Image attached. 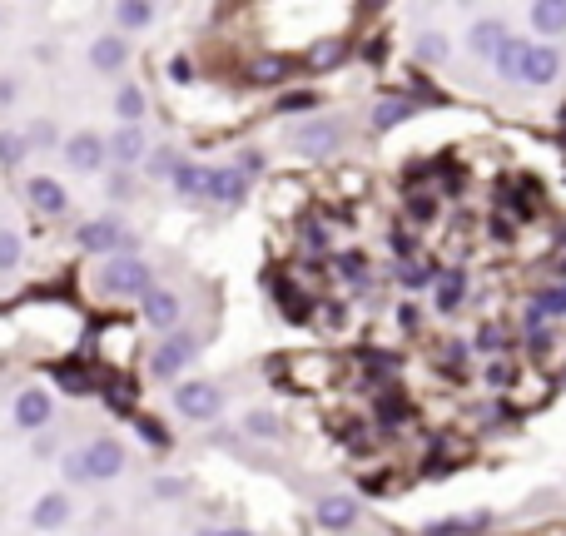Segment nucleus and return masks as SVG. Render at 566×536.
<instances>
[{
  "label": "nucleus",
  "instance_id": "obj_1",
  "mask_svg": "<svg viewBox=\"0 0 566 536\" xmlns=\"http://www.w3.org/2000/svg\"><path fill=\"white\" fill-rule=\"evenodd\" d=\"M100 288L105 293H115V298H144L149 288H154V273H149V264L144 259H135V254H120V259H110V264L100 268Z\"/></svg>",
  "mask_w": 566,
  "mask_h": 536
},
{
  "label": "nucleus",
  "instance_id": "obj_8",
  "mask_svg": "<svg viewBox=\"0 0 566 536\" xmlns=\"http://www.w3.org/2000/svg\"><path fill=\"white\" fill-rule=\"evenodd\" d=\"M30 522H35L40 532H60V527L70 522V497H65V492H45V497L30 507Z\"/></svg>",
  "mask_w": 566,
  "mask_h": 536
},
{
  "label": "nucleus",
  "instance_id": "obj_31",
  "mask_svg": "<svg viewBox=\"0 0 566 536\" xmlns=\"http://www.w3.org/2000/svg\"><path fill=\"white\" fill-rule=\"evenodd\" d=\"M55 378H60L65 393H90V378H85L80 368H55Z\"/></svg>",
  "mask_w": 566,
  "mask_h": 536
},
{
  "label": "nucleus",
  "instance_id": "obj_39",
  "mask_svg": "<svg viewBox=\"0 0 566 536\" xmlns=\"http://www.w3.org/2000/svg\"><path fill=\"white\" fill-rule=\"evenodd\" d=\"M477 348H482V353H497V348H502V328H492V323H487V328H482V338H477Z\"/></svg>",
  "mask_w": 566,
  "mask_h": 536
},
{
  "label": "nucleus",
  "instance_id": "obj_26",
  "mask_svg": "<svg viewBox=\"0 0 566 536\" xmlns=\"http://www.w3.org/2000/svg\"><path fill=\"white\" fill-rule=\"evenodd\" d=\"M169 174H174V189H179V194H199V189H204V169H199V164H174Z\"/></svg>",
  "mask_w": 566,
  "mask_h": 536
},
{
  "label": "nucleus",
  "instance_id": "obj_42",
  "mask_svg": "<svg viewBox=\"0 0 566 536\" xmlns=\"http://www.w3.org/2000/svg\"><path fill=\"white\" fill-rule=\"evenodd\" d=\"M65 477H70V482H90V477H85V462H80V452H70V457H65Z\"/></svg>",
  "mask_w": 566,
  "mask_h": 536
},
{
  "label": "nucleus",
  "instance_id": "obj_28",
  "mask_svg": "<svg viewBox=\"0 0 566 536\" xmlns=\"http://www.w3.org/2000/svg\"><path fill=\"white\" fill-rule=\"evenodd\" d=\"M25 134H10V130H0V164H20L25 159Z\"/></svg>",
  "mask_w": 566,
  "mask_h": 536
},
{
  "label": "nucleus",
  "instance_id": "obj_7",
  "mask_svg": "<svg viewBox=\"0 0 566 536\" xmlns=\"http://www.w3.org/2000/svg\"><path fill=\"white\" fill-rule=\"evenodd\" d=\"M50 393H40V388H25L20 398H15V422L25 427V432H40L45 422H50Z\"/></svg>",
  "mask_w": 566,
  "mask_h": 536
},
{
  "label": "nucleus",
  "instance_id": "obj_10",
  "mask_svg": "<svg viewBox=\"0 0 566 536\" xmlns=\"http://www.w3.org/2000/svg\"><path fill=\"white\" fill-rule=\"evenodd\" d=\"M557 75H562V55H557V50H527L522 85H552Z\"/></svg>",
  "mask_w": 566,
  "mask_h": 536
},
{
  "label": "nucleus",
  "instance_id": "obj_15",
  "mask_svg": "<svg viewBox=\"0 0 566 536\" xmlns=\"http://www.w3.org/2000/svg\"><path fill=\"white\" fill-rule=\"evenodd\" d=\"M105 154H110V159H120V164H140V159H144V134H140V125H125V130L105 144Z\"/></svg>",
  "mask_w": 566,
  "mask_h": 536
},
{
  "label": "nucleus",
  "instance_id": "obj_12",
  "mask_svg": "<svg viewBox=\"0 0 566 536\" xmlns=\"http://www.w3.org/2000/svg\"><path fill=\"white\" fill-rule=\"evenodd\" d=\"M204 189H209V199H219V204H239L249 184H244L239 169H219V174H204Z\"/></svg>",
  "mask_w": 566,
  "mask_h": 536
},
{
  "label": "nucleus",
  "instance_id": "obj_20",
  "mask_svg": "<svg viewBox=\"0 0 566 536\" xmlns=\"http://www.w3.org/2000/svg\"><path fill=\"white\" fill-rule=\"evenodd\" d=\"M467 40H472V50H477V55H497V50H502V40H507V30H502L497 20H477Z\"/></svg>",
  "mask_w": 566,
  "mask_h": 536
},
{
  "label": "nucleus",
  "instance_id": "obj_32",
  "mask_svg": "<svg viewBox=\"0 0 566 536\" xmlns=\"http://www.w3.org/2000/svg\"><path fill=\"white\" fill-rule=\"evenodd\" d=\"M442 55H447V40L442 35H432V30L418 35V60H442Z\"/></svg>",
  "mask_w": 566,
  "mask_h": 536
},
{
  "label": "nucleus",
  "instance_id": "obj_23",
  "mask_svg": "<svg viewBox=\"0 0 566 536\" xmlns=\"http://www.w3.org/2000/svg\"><path fill=\"white\" fill-rule=\"evenodd\" d=\"M288 70H293V60H288V55H264L249 75H254L259 85H279V80H288Z\"/></svg>",
  "mask_w": 566,
  "mask_h": 536
},
{
  "label": "nucleus",
  "instance_id": "obj_43",
  "mask_svg": "<svg viewBox=\"0 0 566 536\" xmlns=\"http://www.w3.org/2000/svg\"><path fill=\"white\" fill-rule=\"evenodd\" d=\"M363 264H368L363 254H343V259H338V268H343L348 278H363Z\"/></svg>",
  "mask_w": 566,
  "mask_h": 536
},
{
  "label": "nucleus",
  "instance_id": "obj_22",
  "mask_svg": "<svg viewBox=\"0 0 566 536\" xmlns=\"http://www.w3.org/2000/svg\"><path fill=\"white\" fill-rule=\"evenodd\" d=\"M303 65H308V70H338V65H343V40H318Z\"/></svg>",
  "mask_w": 566,
  "mask_h": 536
},
{
  "label": "nucleus",
  "instance_id": "obj_13",
  "mask_svg": "<svg viewBox=\"0 0 566 536\" xmlns=\"http://www.w3.org/2000/svg\"><path fill=\"white\" fill-rule=\"evenodd\" d=\"M338 144V125H328V120H313V125H303L298 139H293V149H303V154H328Z\"/></svg>",
  "mask_w": 566,
  "mask_h": 536
},
{
  "label": "nucleus",
  "instance_id": "obj_25",
  "mask_svg": "<svg viewBox=\"0 0 566 536\" xmlns=\"http://www.w3.org/2000/svg\"><path fill=\"white\" fill-rule=\"evenodd\" d=\"M115 15H120V25H125V30H144V25L154 20V5H144V0H125Z\"/></svg>",
  "mask_w": 566,
  "mask_h": 536
},
{
  "label": "nucleus",
  "instance_id": "obj_40",
  "mask_svg": "<svg viewBox=\"0 0 566 536\" xmlns=\"http://www.w3.org/2000/svg\"><path fill=\"white\" fill-rule=\"evenodd\" d=\"M363 363H368V368H378V373H393V368H398V358H393V353H363Z\"/></svg>",
  "mask_w": 566,
  "mask_h": 536
},
{
  "label": "nucleus",
  "instance_id": "obj_19",
  "mask_svg": "<svg viewBox=\"0 0 566 536\" xmlns=\"http://www.w3.org/2000/svg\"><path fill=\"white\" fill-rule=\"evenodd\" d=\"M462 293H467V273H462V268L442 273V283H437V308H442V313H457V308H462Z\"/></svg>",
  "mask_w": 566,
  "mask_h": 536
},
{
  "label": "nucleus",
  "instance_id": "obj_21",
  "mask_svg": "<svg viewBox=\"0 0 566 536\" xmlns=\"http://www.w3.org/2000/svg\"><path fill=\"white\" fill-rule=\"evenodd\" d=\"M532 25H537L542 35H562L566 30V5H557V0H537V5H532Z\"/></svg>",
  "mask_w": 566,
  "mask_h": 536
},
{
  "label": "nucleus",
  "instance_id": "obj_46",
  "mask_svg": "<svg viewBox=\"0 0 566 536\" xmlns=\"http://www.w3.org/2000/svg\"><path fill=\"white\" fill-rule=\"evenodd\" d=\"M140 432L149 437V442H154V447H164V432H159V427H154L149 417H140Z\"/></svg>",
  "mask_w": 566,
  "mask_h": 536
},
{
  "label": "nucleus",
  "instance_id": "obj_36",
  "mask_svg": "<svg viewBox=\"0 0 566 536\" xmlns=\"http://www.w3.org/2000/svg\"><path fill=\"white\" fill-rule=\"evenodd\" d=\"M537 308H542V313H566V288H552V293H542V298H537Z\"/></svg>",
  "mask_w": 566,
  "mask_h": 536
},
{
  "label": "nucleus",
  "instance_id": "obj_35",
  "mask_svg": "<svg viewBox=\"0 0 566 536\" xmlns=\"http://www.w3.org/2000/svg\"><path fill=\"white\" fill-rule=\"evenodd\" d=\"M408 209H413V219H432V214H437V199H432V194H413Z\"/></svg>",
  "mask_w": 566,
  "mask_h": 536
},
{
  "label": "nucleus",
  "instance_id": "obj_27",
  "mask_svg": "<svg viewBox=\"0 0 566 536\" xmlns=\"http://www.w3.org/2000/svg\"><path fill=\"white\" fill-rule=\"evenodd\" d=\"M279 303H283V318H288V323H308V298H303V293L279 288Z\"/></svg>",
  "mask_w": 566,
  "mask_h": 536
},
{
  "label": "nucleus",
  "instance_id": "obj_3",
  "mask_svg": "<svg viewBox=\"0 0 566 536\" xmlns=\"http://www.w3.org/2000/svg\"><path fill=\"white\" fill-rule=\"evenodd\" d=\"M174 407H179L184 417L204 422V417L219 412V388H214V383H179V388H174Z\"/></svg>",
  "mask_w": 566,
  "mask_h": 536
},
{
  "label": "nucleus",
  "instance_id": "obj_38",
  "mask_svg": "<svg viewBox=\"0 0 566 536\" xmlns=\"http://www.w3.org/2000/svg\"><path fill=\"white\" fill-rule=\"evenodd\" d=\"M169 80H174V85H189V80H194V65H189V60H169Z\"/></svg>",
  "mask_w": 566,
  "mask_h": 536
},
{
  "label": "nucleus",
  "instance_id": "obj_4",
  "mask_svg": "<svg viewBox=\"0 0 566 536\" xmlns=\"http://www.w3.org/2000/svg\"><path fill=\"white\" fill-rule=\"evenodd\" d=\"M80 249L85 254H115V249H125L130 239H125V229L115 224V219H90V224H80Z\"/></svg>",
  "mask_w": 566,
  "mask_h": 536
},
{
  "label": "nucleus",
  "instance_id": "obj_48",
  "mask_svg": "<svg viewBox=\"0 0 566 536\" xmlns=\"http://www.w3.org/2000/svg\"><path fill=\"white\" fill-rule=\"evenodd\" d=\"M10 100H15V80H5V75H0V110H5Z\"/></svg>",
  "mask_w": 566,
  "mask_h": 536
},
{
  "label": "nucleus",
  "instance_id": "obj_16",
  "mask_svg": "<svg viewBox=\"0 0 566 536\" xmlns=\"http://www.w3.org/2000/svg\"><path fill=\"white\" fill-rule=\"evenodd\" d=\"M413 115H418L413 100H383V105H373V130L388 134V130H398L403 120H413Z\"/></svg>",
  "mask_w": 566,
  "mask_h": 536
},
{
  "label": "nucleus",
  "instance_id": "obj_14",
  "mask_svg": "<svg viewBox=\"0 0 566 536\" xmlns=\"http://www.w3.org/2000/svg\"><path fill=\"white\" fill-rule=\"evenodd\" d=\"M318 522H323L328 532H343V527L358 522V502H348V497H323V502H318Z\"/></svg>",
  "mask_w": 566,
  "mask_h": 536
},
{
  "label": "nucleus",
  "instance_id": "obj_18",
  "mask_svg": "<svg viewBox=\"0 0 566 536\" xmlns=\"http://www.w3.org/2000/svg\"><path fill=\"white\" fill-rule=\"evenodd\" d=\"M527 50H532L527 40H502V50H497L492 60H497V70H502L507 80H522V65H527Z\"/></svg>",
  "mask_w": 566,
  "mask_h": 536
},
{
  "label": "nucleus",
  "instance_id": "obj_33",
  "mask_svg": "<svg viewBox=\"0 0 566 536\" xmlns=\"http://www.w3.org/2000/svg\"><path fill=\"white\" fill-rule=\"evenodd\" d=\"M249 432H254V437H279V422H274L269 412H249Z\"/></svg>",
  "mask_w": 566,
  "mask_h": 536
},
{
  "label": "nucleus",
  "instance_id": "obj_17",
  "mask_svg": "<svg viewBox=\"0 0 566 536\" xmlns=\"http://www.w3.org/2000/svg\"><path fill=\"white\" fill-rule=\"evenodd\" d=\"M90 65L105 70V75L120 70V65H125V40H120V35H100V40L90 45Z\"/></svg>",
  "mask_w": 566,
  "mask_h": 536
},
{
  "label": "nucleus",
  "instance_id": "obj_2",
  "mask_svg": "<svg viewBox=\"0 0 566 536\" xmlns=\"http://www.w3.org/2000/svg\"><path fill=\"white\" fill-rule=\"evenodd\" d=\"M80 462H85V477H90V482H110V477L125 472V447H120L115 437H95V442L80 452Z\"/></svg>",
  "mask_w": 566,
  "mask_h": 536
},
{
  "label": "nucleus",
  "instance_id": "obj_9",
  "mask_svg": "<svg viewBox=\"0 0 566 536\" xmlns=\"http://www.w3.org/2000/svg\"><path fill=\"white\" fill-rule=\"evenodd\" d=\"M140 303H144V323L149 328H174L179 323V298L169 288H149Z\"/></svg>",
  "mask_w": 566,
  "mask_h": 536
},
{
  "label": "nucleus",
  "instance_id": "obj_44",
  "mask_svg": "<svg viewBox=\"0 0 566 536\" xmlns=\"http://www.w3.org/2000/svg\"><path fill=\"white\" fill-rule=\"evenodd\" d=\"M154 492H159V497H179L184 482H179V477H164V482H154Z\"/></svg>",
  "mask_w": 566,
  "mask_h": 536
},
{
  "label": "nucleus",
  "instance_id": "obj_11",
  "mask_svg": "<svg viewBox=\"0 0 566 536\" xmlns=\"http://www.w3.org/2000/svg\"><path fill=\"white\" fill-rule=\"evenodd\" d=\"M189 358H194V338H189V333H179V338H169V343L154 353V373H159V378H174Z\"/></svg>",
  "mask_w": 566,
  "mask_h": 536
},
{
  "label": "nucleus",
  "instance_id": "obj_47",
  "mask_svg": "<svg viewBox=\"0 0 566 536\" xmlns=\"http://www.w3.org/2000/svg\"><path fill=\"white\" fill-rule=\"evenodd\" d=\"M398 318H403V328H418V323H423V318H418V308H413V303H403V308H398Z\"/></svg>",
  "mask_w": 566,
  "mask_h": 536
},
{
  "label": "nucleus",
  "instance_id": "obj_29",
  "mask_svg": "<svg viewBox=\"0 0 566 536\" xmlns=\"http://www.w3.org/2000/svg\"><path fill=\"white\" fill-rule=\"evenodd\" d=\"M313 105H318V95H308V90H298V95H283V100H279V105H274V110H279V115H308Z\"/></svg>",
  "mask_w": 566,
  "mask_h": 536
},
{
  "label": "nucleus",
  "instance_id": "obj_49",
  "mask_svg": "<svg viewBox=\"0 0 566 536\" xmlns=\"http://www.w3.org/2000/svg\"><path fill=\"white\" fill-rule=\"evenodd\" d=\"M199 536H249V532H239V527H229V532H199Z\"/></svg>",
  "mask_w": 566,
  "mask_h": 536
},
{
  "label": "nucleus",
  "instance_id": "obj_6",
  "mask_svg": "<svg viewBox=\"0 0 566 536\" xmlns=\"http://www.w3.org/2000/svg\"><path fill=\"white\" fill-rule=\"evenodd\" d=\"M25 194H30V204H35L40 214H65V209H70V194H65L60 179H50V174H35V179L25 184Z\"/></svg>",
  "mask_w": 566,
  "mask_h": 536
},
{
  "label": "nucleus",
  "instance_id": "obj_34",
  "mask_svg": "<svg viewBox=\"0 0 566 536\" xmlns=\"http://www.w3.org/2000/svg\"><path fill=\"white\" fill-rule=\"evenodd\" d=\"M432 278H437V268H432V264L403 268V283H408V288H427V283H432Z\"/></svg>",
  "mask_w": 566,
  "mask_h": 536
},
{
  "label": "nucleus",
  "instance_id": "obj_41",
  "mask_svg": "<svg viewBox=\"0 0 566 536\" xmlns=\"http://www.w3.org/2000/svg\"><path fill=\"white\" fill-rule=\"evenodd\" d=\"M487 383H492V388H507V383H512V363H492V368H487Z\"/></svg>",
  "mask_w": 566,
  "mask_h": 536
},
{
  "label": "nucleus",
  "instance_id": "obj_30",
  "mask_svg": "<svg viewBox=\"0 0 566 536\" xmlns=\"http://www.w3.org/2000/svg\"><path fill=\"white\" fill-rule=\"evenodd\" d=\"M15 264H20V234L15 229H0V273Z\"/></svg>",
  "mask_w": 566,
  "mask_h": 536
},
{
  "label": "nucleus",
  "instance_id": "obj_5",
  "mask_svg": "<svg viewBox=\"0 0 566 536\" xmlns=\"http://www.w3.org/2000/svg\"><path fill=\"white\" fill-rule=\"evenodd\" d=\"M65 159H70V169H80V174H95L110 154H105V139L100 134H75V139H65Z\"/></svg>",
  "mask_w": 566,
  "mask_h": 536
},
{
  "label": "nucleus",
  "instance_id": "obj_37",
  "mask_svg": "<svg viewBox=\"0 0 566 536\" xmlns=\"http://www.w3.org/2000/svg\"><path fill=\"white\" fill-rule=\"evenodd\" d=\"M378 417H383V422H388V427H393V422H398V417H403V402L393 398V393H383V402H378Z\"/></svg>",
  "mask_w": 566,
  "mask_h": 536
},
{
  "label": "nucleus",
  "instance_id": "obj_45",
  "mask_svg": "<svg viewBox=\"0 0 566 536\" xmlns=\"http://www.w3.org/2000/svg\"><path fill=\"white\" fill-rule=\"evenodd\" d=\"M30 139H35V144H40V149H45V144H50V139H55V130H50V125H45V120H40V125H35V130H30ZM30 139H25V144H30Z\"/></svg>",
  "mask_w": 566,
  "mask_h": 536
},
{
  "label": "nucleus",
  "instance_id": "obj_24",
  "mask_svg": "<svg viewBox=\"0 0 566 536\" xmlns=\"http://www.w3.org/2000/svg\"><path fill=\"white\" fill-rule=\"evenodd\" d=\"M115 110H120V120H125V125H135V120L144 115V90H140V85H125V90H120V100H115Z\"/></svg>",
  "mask_w": 566,
  "mask_h": 536
}]
</instances>
